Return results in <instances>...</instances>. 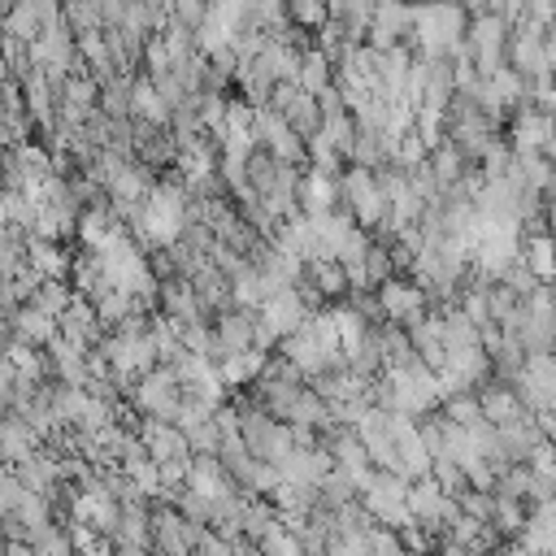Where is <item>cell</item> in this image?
I'll return each mask as SVG.
<instances>
[{
	"mask_svg": "<svg viewBox=\"0 0 556 556\" xmlns=\"http://www.w3.org/2000/svg\"><path fill=\"white\" fill-rule=\"evenodd\" d=\"M543 156L556 165V130H552V139H547V148H543Z\"/></svg>",
	"mask_w": 556,
	"mask_h": 556,
	"instance_id": "60d3db41",
	"label": "cell"
},
{
	"mask_svg": "<svg viewBox=\"0 0 556 556\" xmlns=\"http://www.w3.org/2000/svg\"><path fill=\"white\" fill-rule=\"evenodd\" d=\"M500 282H504L508 291H517L521 300H526V295H530L534 287H543V278H539V274H534V269H530V265H526L521 256H517V261H513V265H508V269L500 274Z\"/></svg>",
	"mask_w": 556,
	"mask_h": 556,
	"instance_id": "d6a6232c",
	"label": "cell"
},
{
	"mask_svg": "<svg viewBox=\"0 0 556 556\" xmlns=\"http://www.w3.org/2000/svg\"><path fill=\"white\" fill-rule=\"evenodd\" d=\"M191 291H195V300H200L204 313H222V308L235 304V300H230V278H226L213 261H204V265L191 274Z\"/></svg>",
	"mask_w": 556,
	"mask_h": 556,
	"instance_id": "2e32d148",
	"label": "cell"
},
{
	"mask_svg": "<svg viewBox=\"0 0 556 556\" xmlns=\"http://www.w3.org/2000/svg\"><path fill=\"white\" fill-rule=\"evenodd\" d=\"M208 9H213V0H174V22H182V26L195 30L208 17Z\"/></svg>",
	"mask_w": 556,
	"mask_h": 556,
	"instance_id": "d590c367",
	"label": "cell"
},
{
	"mask_svg": "<svg viewBox=\"0 0 556 556\" xmlns=\"http://www.w3.org/2000/svg\"><path fill=\"white\" fill-rule=\"evenodd\" d=\"M213 334H217V343H222V356L248 352V348L256 343V308H239V304L222 308V313L213 317Z\"/></svg>",
	"mask_w": 556,
	"mask_h": 556,
	"instance_id": "ba28073f",
	"label": "cell"
},
{
	"mask_svg": "<svg viewBox=\"0 0 556 556\" xmlns=\"http://www.w3.org/2000/svg\"><path fill=\"white\" fill-rule=\"evenodd\" d=\"M304 278L326 295V300H348V269L330 256H317V261H304Z\"/></svg>",
	"mask_w": 556,
	"mask_h": 556,
	"instance_id": "44dd1931",
	"label": "cell"
},
{
	"mask_svg": "<svg viewBox=\"0 0 556 556\" xmlns=\"http://www.w3.org/2000/svg\"><path fill=\"white\" fill-rule=\"evenodd\" d=\"M443 417L452 426H482V404H478V391H465V395H447L443 400Z\"/></svg>",
	"mask_w": 556,
	"mask_h": 556,
	"instance_id": "83f0119b",
	"label": "cell"
},
{
	"mask_svg": "<svg viewBox=\"0 0 556 556\" xmlns=\"http://www.w3.org/2000/svg\"><path fill=\"white\" fill-rule=\"evenodd\" d=\"M65 26H70L74 35H83V30H104V17H100L96 0H65Z\"/></svg>",
	"mask_w": 556,
	"mask_h": 556,
	"instance_id": "1f68e13d",
	"label": "cell"
},
{
	"mask_svg": "<svg viewBox=\"0 0 556 556\" xmlns=\"http://www.w3.org/2000/svg\"><path fill=\"white\" fill-rule=\"evenodd\" d=\"M113 543H126V547H152V508L143 500L135 504H122V521L113 530Z\"/></svg>",
	"mask_w": 556,
	"mask_h": 556,
	"instance_id": "ac0fdd59",
	"label": "cell"
},
{
	"mask_svg": "<svg viewBox=\"0 0 556 556\" xmlns=\"http://www.w3.org/2000/svg\"><path fill=\"white\" fill-rule=\"evenodd\" d=\"M135 117H139V122H152V126H169V117H174L169 100L156 91V83H152L148 74L135 78Z\"/></svg>",
	"mask_w": 556,
	"mask_h": 556,
	"instance_id": "7402d4cb",
	"label": "cell"
},
{
	"mask_svg": "<svg viewBox=\"0 0 556 556\" xmlns=\"http://www.w3.org/2000/svg\"><path fill=\"white\" fill-rule=\"evenodd\" d=\"M317 491H321V504H326V508H334V513H339L343 504H352V500L361 495L356 478H352V473H348L343 465H330V473L321 478V486H317Z\"/></svg>",
	"mask_w": 556,
	"mask_h": 556,
	"instance_id": "cb8c5ba5",
	"label": "cell"
},
{
	"mask_svg": "<svg viewBox=\"0 0 556 556\" xmlns=\"http://www.w3.org/2000/svg\"><path fill=\"white\" fill-rule=\"evenodd\" d=\"M378 308H382V321H400L404 330L417 326L430 308V295L421 291V282H408V278H387L378 291Z\"/></svg>",
	"mask_w": 556,
	"mask_h": 556,
	"instance_id": "5b68a950",
	"label": "cell"
},
{
	"mask_svg": "<svg viewBox=\"0 0 556 556\" xmlns=\"http://www.w3.org/2000/svg\"><path fill=\"white\" fill-rule=\"evenodd\" d=\"M13 317V334L22 339V343H30V348H48L56 334H61V326H56V317L52 313H43L39 304H22V308H13L9 313Z\"/></svg>",
	"mask_w": 556,
	"mask_h": 556,
	"instance_id": "9a60e30c",
	"label": "cell"
},
{
	"mask_svg": "<svg viewBox=\"0 0 556 556\" xmlns=\"http://www.w3.org/2000/svg\"><path fill=\"white\" fill-rule=\"evenodd\" d=\"M534 421H539L543 439H547V443H556V413H534Z\"/></svg>",
	"mask_w": 556,
	"mask_h": 556,
	"instance_id": "74e56055",
	"label": "cell"
},
{
	"mask_svg": "<svg viewBox=\"0 0 556 556\" xmlns=\"http://www.w3.org/2000/svg\"><path fill=\"white\" fill-rule=\"evenodd\" d=\"M74 295H78V291H70V278H43V282H39V291L30 295V304H39L43 313L61 317V313L74 304Z\"/></svg>",
	"mask_w": 556,
	"mask_h": 556,
	"instance_id": "484cf974",
	"label": "cell"
},
{
	"mask_svg": "<svg viewBox=\"0 0 556 556\" xmlns=\"http://www.w3.org/2000/svg\"><path fill=\"white\" fill-rule=\"evenodd\" d=\"M530 517H526V508H521V500H513V495H495V508H491V526L500 530V534H521V526H526Z\"/></svg>",
	"mask_w": 556,
	"mask_h": 556,
	"instance_id": "f546056e",
	"label": "cell"
},
{
	"mask_svg": "<svg viewBox=\"0 0 556 556\" xmlns=\"http://www.w3.org/2000/svg\"><path fill=\"white\" fill-rule=\"evenodd\" d=\"M156 304H161V313H165L169 321H178V326H187V321H208L204 308H200V300H195V291H191V278H182V274L161 278Z\"/></svg>",
	"mask_w": 556,
	"mask_h": 556,
	"instance_id": "8fae6325",
	"label": "cell"
},
{
	"mask_svg": "<svg viewBox=\"0 0 556 556\" xmlns=\"http://www.w3.org/2000/svg\"><path fill=\"white\" fill-rule=\"evenodd\" d=\"M30 547H35V556H78V547H74L65 521H48V526L30 539Z\"/></svg>",
	"mask_w": 556,
	"mask_h": 556,
	"instance_id": "4316f807",
	"label": "cell"
},
{
	"mask_svg": "<svg viewBox=\"0 0 556 556\" xmlns=\"http://www.w3.org/2000/svg\"><path fill=\"white\" fill-rule=\"evenodd\" d=\"M478 404H482V417L491 421V426H504V421H517L521 413H530L526 404H521V395H517V387L513 382H486V387H478Z\"/></svg>",
	"mask_w": 556,
	"mask_h": 556,
	"instance_id": "5bb4252c",
	"label": "cell"
},
{
	"mask_svg": "<svg viewBox=\"0 0 556 556\" xmlns=\"http://www.w3.org/2000/svg\"><path fill=\"white\" fill-rule=\"evenodd\" d=\"M339 204L356 217V226H365V230H382V222H387V213H391V204H387V195H382V187H378V174L374 169H365V165H348L343 174H339Z\"/></svg>",
	"mask_w": 556,
	"mask_h": 556,
	"instance_id": "7a4b0ae2",
	"label": "cell"
},
{
	"mask_svg": "<svg viewBox=\"0 0 556 556\" xmlns=\"http://www.w3.org/2000/svg\"><path fill=\"white\" fill-rule=\"evenodd\" d=\"M556 130V117L543 104H521L513 113V148L517 152H543Z\"/></svg>",
	"mask_w": 556,
	"mask_h": 556,
	"instance_id": "30bf717a",
	"label": "cell"
},
{
	"mask_svg": "<svg viewBox=\"0 0 556 556\" xmlns=\"http://www.w3.org/2000/svg\"><path fill=\"white\" fill-rule=\"evenodd\" d=\"M135 434L143 439L148 456L161 465V460H187L191 456V443H187V430L174 426V421H161V417H139Z\"/></svg>",
	"mask_w": 556,
	"mask_h": 556,
	"instance_id": "8992f818",
	"label": "cell"
},
{
	"mask_svg": "<svg viewBox=\"0 0 556 556\" xmlns=\"http://www.w3.org/2000/svg\"><path fill=\"white\" fill-rule=\"evenodd\" d=\"M378 0H330V17L348 26V35L361 43V35H369V17H374Z\"/></svg>",
	"mask_w": 556,
	"mask_h": 556,
	"instance_id": "d4e9b609",
	"label": "cell"
},
{
	"mask_svg": "<svg viewBox=\"0 0 556 556\" xmlns=\"http://www.w3.org/2000/svg\"><path fill=\"white\" fill-rule=\"evenodd\" d=\"M26 265L39 269L43 278H65L74 256L56 243V239H39V235H26Z\"/></svg>",
	"mask_w": 556,
	"mask_h": 556,
	"instance_id": "e0dca14e",
	"label": "cell"
},
{
	"mask_svg": "<svg viewBox=\"0 0 556 556\" xmlns=\"http://www.w3.org/2000/svg\"><path fill=\"white\" fill-rule=\"evenodd\" d=\"M543 230L556 239V200H543Z\"/></svg>",
	"mask_w": 556,
	"mask_h": 556,
	"instance_id": "ab89813d",
	"label": "cell"
},
{
	"mask_svg": "<svg viewBox=\"0 0 556 556\" xmlns=\"http://www.w3.org/2000/svg\"><path fill=\"white\" fill-rule=\"evenodd\" d=\"M534 104H543V109L556 117V74L543 78V83H534Z\"/></svg>",
	"mask_w": 556,
	"mask_h": 556,
	"instance_id": "8d00e7d4",
	"label": "cell"
},
{
	"mask_svg": "<svg viewBox=\"0 0 556 556\" xmlns=\"http://www.w3.org/2000/svg\"><path fill=\"white\" fill-rule=\"evenodd\" d=\"M508 30H513V22L500 17L495 9H482V13L469 17L465 48H469V61H473V70H478L482 78L495 74L500 65H508Z\"/></svg>",
	"mask_w": 556,
	"mask_h": 556,
	"instance_id": "3957f363",
	"label": "cell"
},
{
	"mask_svg": "<svg viewBox=\"0 0 556 556\" xmlns=\"http://www.w3.org/2000/svg\"><path fill=\"white\" fill-rule=\"evenodd\" d=\"M295 83H300V91H308V96L326 91V87L334 83V61H330L317 43H308V48L300 52V74H295Z\"/></svg>",
	"mask_w": 556,
	"mask_h": 556,
	"instance_id": "d6986e66",
	"label": "cell"
},
{
	"mask_svg": "<svg viewBox=\"0 0 556 556\" xmlns=\"http://www.w3.org/2000/svg\"><path fill=\"white\" fill-rule=\"evenodd\" d=\"M430 478H434V482H439L447 495L469 491V473H465V469H460L452 456H434V460H430Z\"/></svg>",
	"mask_w": 556,
	"mask_h": 556,
	"instance_id": "4dcf8cb0",
	"label": "cell"
},
{
	"mask_svg": "<svg viewBox=\"0 0 556 556\" xmlns=\"http://www.w3.org/2000/svg\"><path fill=\"white\" fill-rule=\"evenodd\" d=\"M508 65L517 74H526L530 83L552 78V61H547V48H543V26H534L526 17L513 22V30H508Z\"/></svg>",
	"mask_w": 556,
	"mask_h": 556,
	"instance_id": "277c9868",
	"label": "cell"
},
{
	"mask_svg": "<svg viewBox=\"0 0 556 556\" xmlns=\"http://www.w3.org/2000/svg\"><path fill=\"white\" fill-rule=\"evenodd\" d=\"M469 17L473 13L460 0H417L413 4V35L404 48H413L417 56H447L452 48L465 43Z\"/></svg>",
	"mask_w": 556,
	"mask_h": 556,
	"instance_id": "6da1fadb",
	"label": "cell"
},
{
	"mask_svg": "<svg viewBox=\"0 0 556 556\" xmlns=\"http://www.w3.org/2000/svg\"><path fill=\"white\" fill-rule=\"evenodd\" d=\"M521 261L543 278V282H552L556 278V239L543 230V235H530L526 243H521Z\"/></svg>",
	"mask_w": 556,
	"mask_h": 556,
	"instance_id": "603a6c76",
	"label": "cell"
},
{
	"mask_svg": "<svg viewBox=\"0 0 556 556\" xmlns=\"http://www.w3.org/2000/svg\"><path fill=\"white\" fill-rule=\"evenodd\" d=\"M265 361H269V352L248 348V352H230V356H222V361H217V369H222V382H226V387H248V382H256V378H261Z\"/></svg>",
	"mask_w": 556,
	"mask_h": 556,
	"instance_id": "ffe728a7",
	"label": "cell"
},
{
	"mask_svg": "<svg viewBox=\"0 0 556 556\" xmlns=\"http://www.w3.org/2000/svg\"><path fill=\"white\" fill-rule=\"evenodd\" d=\"M78 556H117V547H113V539H96L87 552H78Z\"/></svg>",
	"mask_w": 556,
	"mask_h": 556,
	"instance_id": "f35d334b",
	"label": "cell"
},
{
	"mask_svg": "<svg viewBox=\"0 0 556 556\" xmlns=\"http://www.w3.org/2000/svg\"><path fill=\"white\" fill-rule=\"evenodd\" d=\"M187 443H191V456H195V452H217V447H222V426H217V417L191 426V430H187Z\"/></svg>",
	"mask_w": 556,
	"mask_h": 556,
	"instance_id": "e575fe53",
	"label": "cell"
},
{
	"mask_svg": "<svg viewBox=\"0 0 556 556\" xmlns=\"http://www.w3.org/2000/svg\"><path fill=\"white\" fill-rule=\"evenodd\" d=\"M256 317H261V326H269L278 339H287V334H295V330L308 321V308H304V300H300V291H295V282H291V287L274 291V295L256 308Z\"/></svg>",
	"mask_w": 556,
	"mask_h": 556,
	"instance_id": "52a82bcc",
	"label": "cell"
},
{
	"mask_svg": "<svg viewBox=\"0 0 556 556\" xmlns=\"http://www.w3.org/2000/svg\"><path fill=\"white\" fill-rule=\"evenodd\" d=\"M152 552H195L187 517L165 500L152 508Z\"/></svg>",
	"mask_w": 556,
	"mask_h": 556,
	"instance_id": "7c38bea8",
	"label": "cell"
},
{
	"mask_svg": "<svg viewBox=\"0 0 556 556\" xmlns=\"http://www.w3.org/2000/svg\"><path fill=\"white\" fill-rule=\"evenodd\" d=\"M187 486H191L195 495H208V500H217V495H235V491H239L235 478H230V469L222 465L217 452H195V456H191V465H187Z\"/></svg>",
	"mask_w": 556,
	"mask_h": 556,
	"instance_id": "9c48e42d",
	"label": "cell"
},
{
	"mask_svg": "<svg viewBox=\"0 0 556 556\" xmlns=\"http://www.w3.org/2000/svg\"><path fill=\"white\" fill-rule=\"evenodd\" d=\"M369 552H374V556H408L400 530H391V526H382V521L369 526Z\"/></svg>",
	"mask_w": 556,
	"mask_h": 556,
	"instance_id": "836d02e7",
	"label": "cell"
},
{
	"mask_svg": "<svg viewBox=\"0 0 556 556\" xmlns=\"http://www.w3.org/2000/svg\"><path fill=\"white\" fill-rule=\"evenodd\" d=\"M287 17L300 30H321L330 22V0H287Z\"/></svg>",
	"mask_w": 556,
	"mask_h": 556,
	"instance_id": "f1b7e54d",
	"label": "cell"
},
{
	"mask_svg": "<svg viewBox=\"0 0 556 556\" xmlns=\"http://www.w3.org/2000/svg\"><path fill=\"white\" fill-rule=\"evenodd\" d=\"M56 326H61V334H65L70 343H78V348H91V343L104 339V321H100V313H96V304H91L87 295H74V304L56 317Z\"/></svg>",
	"mask_w": 556,
	"mask_h": 556,
	"instance_id": "4fadbf2b",
	"label": "cell"
}]
</instances>
